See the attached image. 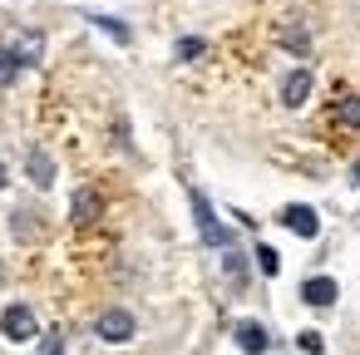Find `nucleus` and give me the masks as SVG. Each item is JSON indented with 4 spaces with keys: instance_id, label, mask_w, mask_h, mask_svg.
Instances as JSON below:
<instances>
[{
    "instance_id": "nucleus-8",
    "label": "nucleus",
    "mask_w": 360,
    "mask_h": 355,
    "mask_svg": "<svg viewBox=\"0 0 360 355\" xmlns=\"http://www.w3.org/2000/svg\"><path fill=\"white\" fill-rule=\"evenodd\" d=\"M335 296H340V291H335L330 276H311V281L301 286V301H306V306H330Z\"/></svg>"
},
{
    "instance_id": "nucleus-1",
    "label": "nucleus",
    "mask_w": 360,
    "mask_h": 355,
    "mask_svg": "<svg viewBox=\"0 0 360 355\" xmlns=\"http://www.w3.org/2000/svg\"><path fill=\"white\" fill-rule=\"evenodd\" d=\"M40 50H45V40H40L35 30H30V35H20L15 45H0V89H6L25 65H35V60H40Z\"/></svg>"
},
{
    "instance_id": "nucleus-10",
    "label": "nucleus",
    "mask_w": 360,
    "mask_h": 355,
    "mask_svg": "<svg viewBox=\"0 0 360 355\" xmlns=\"http://www.w3.org/2000/svg\"><path fill=\"white\" fill-rule=\"evenodd\" d=\"M70 212H75V222H79V227H89V222L99 217V193H94V188H79V193H75V207H70Z\"/></svg>"
},
{
    "instance_id": "nucleus-18",
    "label": "nucleus",
    "mask_w": 360,
    "mask_h": 355,
    "mask_svg": "<svg viewBox=\"0 0 360 355\" xmlns=\"http://www.w3.org/2000/svg\"><path fill=\"white\" fill-rule=\"evenodd\" d=\"M301 350H306V355H321V350H326V340H321L316 330H306V335H301Z\"/></svg>"
},
{
    "instance_id": "nucleus-4",
    "label": "nucleus",
    "mask_w": 360,
    "mask_h": 355,
    "mask_svg": "<svg viewBox=\"0 0 360 355\" xmlns=\"http://www.w3.org/2000/svg\"><path fill=\"white\" fill-rule=\"evenodd\" d=\"M0 330H6L11 340H35L40 335V325H35V311L30 306H6V316H0Z\"/></svg>"
},
{
    "instance_id": "nucleus-7",
    "label": "nucleus",
    "mask_w": 360,
    "mask_h": 355,
    "mask_svg": "<svg viewBox=\"0 0 360 355\" xmlns=\"http://www.w3.org/2000/svg\"><path fill=\"white\" fill-rule=\"evenodd\" d=\"M237 345H242L247 355H266L271 335H266V325H257V321H242V325H237Z\"/></svg>"
},
{
    "instance_id": "nucleus-3",
    "label": "nucleus",
    "mask_w": 360,
    "mask_h": 355,
    "mask_svg": "<svg viewBox=\"0 0 360 355\" xmlns=\"http://www.w3.org/2000/svg\"><path fill=\"white\" fill-rule=\"evenodd\" d=\"M193 217H198V237L207 242V247H232V232L217 222V212H212V202L193 188Z\"/></svg>"
},
{
    "instance_id": "nucleus-17",
    "label": "nucleus",
    "mask_w": 360,
    "mask_h": 355,
    "mask_svg": "<svg viewBox=\"0 0 360 355\" xmlns=\"http://www.w3.org/2000/svg\"><path fill=\"white\" fill-rule=\"evenodd\" d=\"M257 266H262L266 276H276V271H281V257H276L271 247H257Z\"/></svg>"
},
{
    "instance_id": "nucleus-20",
    "label": "nucleus",
    "mask_w": 360,
    "mask_h": 355,
    "mask_svg": "<svg viewBox=\"0 0 360 355\" xmlns=\"http://www.w3.org/2000/svg\"><path fill=\"white\" fill-rule=\"evenodd\" d=\"M355 183H360V158H355Z\"/></svg>"
},
{
    "instance_id": "nucleus-11",
    "label": "nucleus",
    "mask_w": 360,
    "mask_h": 355,
    "mask_svg": "<svg viewBox=\"0 0 360 355\" xmlns=\"http://www.w3.org/2000/svg\"><path fill=\"white\" fill-rule=\"evenodd\" d=\"M335 124H340V129H360V94L335 99Z\"/></svg>"
},
{
    "instance_id": "nucleus-15",
    "label": "nucleus",
    "mask_w": 360,
    "mask_h": 355,
    "mask_svg": "<svg viewBox=\"0 0 360 355\" xmlns=\"http://www.w3.org/2000/svg\"><path fill=\"white\" fill-rule=\"evenodd\" d=\"M227 257H222V271H227V281H247V262H242V252H232V247H222Z\"/></svg>"
},
{
    "instance_id": "nucleus-9",
    "label": "nucleus",
    "mask_w": 360,
    "mask_h": 355,
    "mask_svg": "<svg viewBox=\"0 0 360 355\" xmlns=\"http://www.w3.org/2000/svg\"><path fill=\"white\" fill-rule=\"evenodd\" d=\"M25 168H30V183H35V188H50V183H55V158H50L45 148H30V163H25Z\"/></svg>"
},
{
    "instance_id": "nucleus-6",
    "label": "nucleus",
    "mask_w": 360,
    "mask_h": 355,
    "mask_svg": "<svg viewBox=\"0 0 360 355\" xmlns=\"http://www.w3.org/2000/svg\"><path fill=\"white\" fill-rule=\"evenodd\" d=\"M311 99V70H291L286 79H281V104L286 109H301Z\"/></svg>"
},
{
    "instance_id": "nucleus-21",
    "label": "nucleus",
    "mask_w": 360,
    "mask_h": 355,
    "mask_svg": "<svg viewBox=\"0 0 360 355\" xmlns=\"http://www.w3.org/2000/svg\"><path fill=\"white\" fill-rule=\"evenodd\" d=\"M0 281H6V262H0Z\"/></svg>"
},
{
    "instance_id": "nucleus-14",
    "label": "nucleus",
    "mask_w": 360,
    "mask_h": 355,
    "mask_svg": "<svg viewBox=\"0 0 360 355\" xmlns=\"http://www.w3.org/2000/svg\"><path fill=\"white\" fill-rule=\"evenodd\" d=\"M173 55H178V60H198V55H207V40H198V35H183V40L173 45Z\"/></svg>"
},
{
    "instance_id": "nucleus-2",
    "label": "nucleus",
    "mask_w": 360,
    "mask_h": 355,
    "mask_svg": "<svg viewBox=\"0 0 360 355\" xmlns=\"http://www.w3.org/2000/svg\"><path fill=\"white\" fill-rule=\"evenodd\" d=\"M134 330H139V321H134V311H124V306H109V311L94 321V335H99L104 345H129Z\"/></svg>"
},
{
    "instance_id": "nucleus-19",
    "label": "nucleus",
    "mask_w": 360,
    "mask_h": 355,
    "mask_svg": "<svg viewBox=\"0 0 360 355\" xmlns=\"http://www.w3.org/2000/svg\"><path fill=\"white\" fill-rule=\"evenodd\" d=\"M0 188H6V163H0Z\"/></svg>"
},
{
    "instance_id": "nucleus-12",
    "label": "nucleus",
    "mask_w": 360,
    "mask_h": 355,
    "mask_svg": "<svg viewBox=\"0 0 360 355\" xmlns=\"http://www.w3.org/2000/svg\"><path fill=\"white\" fill-rule=\"evenodd\" d=\"M89 20H94V25H99L104 35H114L119 45H129V40H134V30H129L124 20H114V15H89Z\"/></svg>"
},
{
    "instance_id": "nucleus-16",
    "label": "nucleus",
    "mask_w": 360,
    "mask_h": 355,
    "mask_svg": "<svg viewBox=\"0 0 360 355\" xmlns=\"http://www.w3.org/2000/svg\"><path fill=\"white\" fill-rule=\"evenodd\" d=\"M40 355H65V330L55 325V330H45V340H40Z\"/></svg>"
},
{
    "instance_id": "nucleus-5",
    "label": "nucleus",
    "mask_w": 360,
    "mask_h": 355,
    "mask_svg": "<svg viewBox=\"0 0 360 355\" xmlns=\"http://www.w3.org/2000/svg\"><path fill=\"white\" fill-rule=\"evenodd\" d=\"M281 227H286V232H296V237H306V242H311V237H321V217H316L306 202L281 207Z\"/></svg>"
},
{
    "instance_id": "nucleus-13",
    "label": "nucleus",
    "mask_w": 360,
    "mask_h": 355,
    "mask_svg": "<svg viewBox=\"0 0 360 355\" xmlns=\"http://www.w3.org/2000/svg\"><path fill=\"white\" fill-rule=\"evenodd\" d=\"M281 45H286L291 55H306V50H311V35H306V25H286V30H281Z\"/></svg>"
}]
</instances>
